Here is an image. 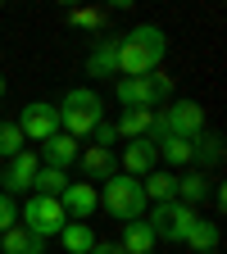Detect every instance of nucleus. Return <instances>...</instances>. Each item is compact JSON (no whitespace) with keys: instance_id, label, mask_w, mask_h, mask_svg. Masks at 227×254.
<instances>
[{"instance_id":"0eeeda50","label":"nucleus","mask_w":227,"mask_h":254,"mask_svg":"<svg viewBox=\"0 0 227 254\" xmlns=\"http://www.w3.org/2000/svg\"><path fill=\"white\" fill-rule=\"evenodd\" d=\"M64 222H69V213H64V204L50 200V195H32V200H23V209H18V227H27L32 236H41V241L59 236Z\"/></svg>"},{"instance_id":"2eb2a0df","label":"nucleus","mask_w":227,"mask_h":254,"mask_svg":"<svg viewBox=\"0 0 227 254\" xmlns=\"http://www.w3.org/2000/svg\"><path fill=\"white\" fill-rule=\"evenodd\" d=\"M123 254H154V232H150V222L146 218H132V222H123V236H118Z\"/></svg>"},{"instance_id":"bb28decb","label":"nucleus","mask_w":227,"mask_h":254,"mask_svg":"<svg viewBox=\"0 0 227 254\" xmlns=\"http://www.w3.org/2000/svg\"><path fill=\"white\" fill-rule=\"evenodd\" d=\"M73 23H77V27H100V23H105V14H100V9H77V14H73Z\"/></svg>"},{"instance_id":"f8f14e48","label":"nucleus","mask_w":227,"mask_h":254,"mask_svg":"<svg viewBox=\"0 0 227 254\" xmlns=\"http://www.w3.org/2000/svg\"><path fill=\"white\" fill-rule=\"evenodd\" d=\"M77 154H82V145H77L69 132H55L50 141H41V154H37V159H41L46 168H59V173H69V168L77 164Z\"/></svg>"},{"instance_id":"412c9836","label":"nucleus","mask_w":227,"mask_h":254,"mask_svg":"<svg viewBox=\"0 0 227 254\" xmlns=\"http://www.w3.org/2000/svg\"><path fill=\"white\" fill-rule=\"evenodd\" d=\"M141 190H146V200L164 204V200H173V195H177V173H164V168H154V173L141 182Z\"/></svg>"},{"instance_id":"39448f33","label":"nucleus","mask_w":227,"mask_h":254,"mask_svg":"<svg viewBox=\"0 0 227 254\" xmlns=\"http://www.w3.org/2000/svg\"><path fill=\"white\" fill-rule=\"evenodd\" d=\"M105 190H100V204L118 218V222H132V218H146V190H141V182L137 177H123V173H114L109 182H100Z\"/></svg>"},{"instance_id":"423d86ee","label":"nucleus","mask_w":227,"mask_h":254,"mask_svg":"<svg viewBox=\"0 0 227 254\" xmlns=\"http://www.w3.org/2000/svg\"><path fill=\"white\" fill-rule=\"evenodd\" d=\"M196 218H200V209H191V204H177V200H164V204H154L150 209V232H154V241L164 236L168 245H182L186 241V232L196 227Z\"/></svg>"},{"instance_id":"f03ea898","label":"nucleus","mask_w":227,"mask_h":254,"mask_svg":"<svg viewBox=\"0 0 227 254\" xmlns=\"http://www.w3.org/2000/svg\"><path fill=\"white\" fill-rule=\"evenodd\" d=\"M55 109H59V132H69L73 141L91 136L95 123H105V100H100L91 86H73Z\"/></svg>"},{"instance_id":"dca6fc26","label":"nucleus","mask_w":227,"mask_h":254,"mask_svg":"<svg viewBox=\"0 0 227 254\" xmlns=\"http://www.w3.org/2000/svg\"><path fill=\"white\" fill-rule=\"evenodd\" d=\"M150 127H154V109H123L118 123H114V132H118V141L123 136L127 141H141V136H150Z\"/></svg>"},{"instance_id":"7ed1b4c3","label":"nucleus","mask_w":227,"mask_h":254,"mask_svg":"<svg viewBox=\"0 0 227 254\" xmlns=\"http://www.w3.org/2000/svg\"><path fill=\"white\" fill-rule=\"evenodd\" d=\"M200 132H205V109H200V100H173V105H164V114L154 109V127H150V136H141V141H150V145H159L164 136L196 141Z\"/></svg>"},{"instance_id":"a878e982","label":"nucleus","mask_w":227,"mask_h":254,"mask_svg":"<svg viewBox=\"0 0 227 254\" xmlns=\"http://www.w3.org/2000/svg\"><path fill=\"white\" fill-rule=\"evenodd\" d=\"M9 227H18V204L5 195V190H0V236H5Z\"/></svg>"},{"instance_id":"c85d7f7f","label":"nucleus","mask_w":227,"mask_h":254,"mask_svg":"<svg viewBox=\"0 0 227 254\" xmlns=\"http://www.w3.org/2000/svg\"><path fill=\"white\" fill-rule=\"evenodd\" d=\"M0 100H5V77H0Z\"/></svg>"},{"instance_id":"f3484780","label":"nucleus","mask_w":227,"mask_h":254,"mask_svg":"<svg viewBox=\"0 0 227 254\" xmlns=\"http://www.w3.org/2000/svg\"><path fill=\"white\" fill-rule=\"evenodd\" d=\"M218 222L214 218H196V227L186 232V241L182 245H191V254H218Z\"/></svg>"},{"instance_id":"aec40b11","label":"nucleus","mask_w":227,"mask_h":254,"mask_svg":"<svg viewBox=\"0 0 227 254\" xmlns=\"http://www.w3.org/2000/svg\"><path fill=\"white\" fill-rule=\"evenodd\" d=\"M59 245L69 250V254H91V245H95V232H91V222H64V232H59Z\"/></svg>"},{"instance_id":"6ab92c4d","label":"nucleus","mask_w":227,"mask_h":254,"mask_svg":"<svg viewBox=\"0 0 227 254\" xmlns=\"http://www.w3.org/2000/svg\"><path fill=\"white\" fill-rule=\"evenodd\" d=\"M209 190H214V182H209L205 173H182V177H177V195H173V200H177V204H191V209H196V204L209 195Z\"/></svg>"},{"instance_id":"ddd939ff","label":"nucleus","mask_w":227,"mask_h":254,"mask_svg":"<svg viewBox=\"0 0 227 254\" xmlns=\"http://www.w3.org/2000/svg\"><path fill=\"white\" fill-rule=\"evenodd\" d=\"M77 168H82V182H109L114 173H118V154L114 150H100V145H86L82 154H77Z\"/></svg>"},{"instance_id":"f257e3e1","label":"nucleus","mask_w":227,"mask_h":254,"mask_svg":"<svg viewBox=\"0 0 227 254\" xmlns=\"http://www.w3.org/2000/svg\"><path fill=\"white\" fill-rule=\"evenodd\" d=\"M168 55V37L154 23H137L127 37H118V77H150Z\"/></svg>"},{"instance_id":"b1692460","label":"nucleus","mask_w":227,"mask_h":254,"mask_svg":"<svg viewBox=\"0 0 227 254\" xmlns=\"http://www.w3.org/2000/svg\"><path fill=\"white\" fill-rule=\"evenodd\" d=\"M18 150H27V141H23V132H18V123L5 118V123H0V159H14Z\"/></svg>"},{"instance_id":"4be33fe9","label":"nucleus","mask_w":227,"mask_h":254,"mask_svg":"<svg viewBox=\"0 0 227 254\" xmlns=\"http://www.w3.org/2000/svg\"><path fill=\"white\" fill-rule=\"evenodd\" d=\"M64 186H69V173H59V168H37V177H32V195H50V200H59L64 195Z\"/></svg>"},{"instance_id":"9b49d317","label":"nucleus","mask_w":227,"mask_h":254,"mask_svg":"<svg viewBox=\"0 0 227 254\" xmlns=\"http://www.w3.org/2000/svg\"><path fill=\"white\" fill-rule=\"evenodd\" d=\"M154 168H159V150H154L150 141H127V150L118 154V173H123V177H137V182H141V177H150Z\"/></svg>"},{"instance_id":"20e7f679","label":"nucleus","mask_w":227,"mask_h":254,"mask_svg":"<svg viewBox=\"0 0 227 254\" xmlns=\"http://www.w3.org/2000/svg\"><path fill=\"white\" fill-rule=\"evenodd\" d=\"M173 95V77L168 73H150V77H118L114 82V100L123 109H154Z\"/></svg>"},{"instance_id":"9d476101","label":"nucleus","mask_w":227,"mask_h":254,"mask_svg":"<svg viewBox=\"0 0 227 254\" xmlns=\"http://www.w3.org/2000/svg\"><path fill=\"white\" fill-rule=\"evenodd\" d=\"M59 204H64V213H69L73 222H91V213L100 209V190H95L91 182H69Z\"/></svg>"},{"instance_id":"1a4fd4ad","label":"nucleus","mask_w":227,"mask_h":254,"mask_svg":"<svg viewBox=\"0 0 227 254\" xmlns=\"http://www.w3.org/2000/svg\"><path fill=\"white\" fill-rule=\"evenodd\" d=\"M37 168H41V159L32 154V150H18L14 159H5V173H0V190L14 200L18 190H32V177H37Z\"/></svg>"},{"instance_id":"4468645a","label":"nucleus","mask_w":227,"mask_h":254,"mask_svg":"<svg viewBox=\"0 0 227 254\" xmlns=\"http://www.w3.org/2000/svg\"><path fill=\"white\" fill-rule=\"evenodd\" d=\"M86 73L91 77H118V37H100L86 55Z\"/></svg>"},{"instance_id":"a211bd4d","label":"nucleus","mask_w":227,"mask_h":254,"mask_svg":"<svg viewBox=\"0 0 227 254\" xmlns=\"http://www.w3.org/2000/svg\"><path fill=\"white\" fill-rule=\"evenodd\" d=\"M0 254H46V241L32 236L27 227H9L0 236Z\"/></svg>"},{"instance_id":"5701e85b","label":"nucleus","mask_w":227,"mask_h":254,"mask_svg":"<svg viewBox=\"0 0 227 254\" xmlns=\"http://www.w3.org/2000/svg\"><path fill=\"white\" fill-rule=\"evenodd\" d=\"M154 150H159V159H164V164H196V141L164 136V141H159Z\"/></svg>"},{"instance_id":"393cba45","label":"nucleus","mask_w":227,"mask_h":254,"mask_svg":"<svg viewBox=\"0 0 227 254\" xmlns=\"http://www.w3.org/2000/svg\"><path fill=\"white\" fill-rule=\"evenodd\" d=\"M200 159H205V164H218V159H223V141L209 136V132H200L196 136V164H200Z\"/></svg>"},{"instance_id":"6e6552de","label":"nucleus","mask_w":227,"mask_h":254,"mask_svg":"<svg viewBox=\"0 0 227 254\" xmlns=\"http://www.w3.org/2000/svg\"><path fill=\"white\" fill-rule=\"evenodd\" d=\"M18 123V132H23V141H50L55 132H59V109L50 105V100H32V105H23V114L14 118Z\"/></svg>"},{"instance_id":"cd10ccee","label":"nucleus","mask_w":227,"mask_h":254,"mask_svg":"<svg viewBox=\"0 0 227 254\" xmlns=\"http://www.w3.org/2000/svg\"><path fill=\"white\" fill-rule=\"evenodd\" d=\"M91 254H123V245H118V241H95Z\"/></svg>"}]
</instances>
